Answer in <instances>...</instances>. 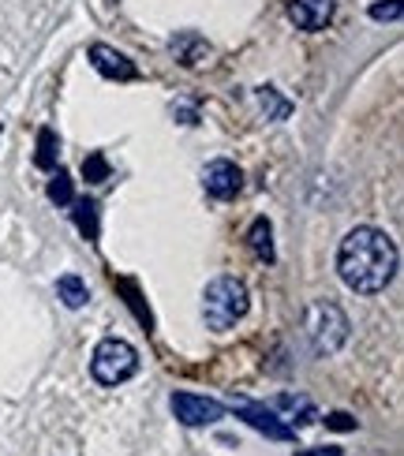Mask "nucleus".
I'll use <instances>...</instances> for the list:
<instances>
[{
    "mask_svg": "<svg viewBox=\"0 0 404 456\" xmlns=\"http://www.w3.org/2000/svg\"><path fill=\"white\" fill-rule=\"evenodd\" d=\"M337 273L359 296L382 292L397 273V243L375 224H359L341 240Z\"/></svg>",
    "mask_w": 404,
    "mask_h": 456,
    "instance_id": "1",
    "label": "nucleus"
},
{
    "mask_svg": "<svg viewBox=\"0 0 404 456\" xmlns=\"http://www.w3.org/2000/svg\"><path fill=\"white\" fill-rule=\"evenodd\" d=\"M247 284L240 277H214L206 284V296H202V318L214 333H228L236 322L247 314Z\"/></svg>",
    "mask_w": 404,
    "mask_h": 456,
    "instance_id": "2",
    "label": "nucleus"
},
{
    "mask_svg": "<svg viewBox=\"0 0 404 456\" xmlns=\"http://www.w3.org/2000/svg\"><path fill=\"white\" fill-rule=\"evenodd\" d=\"M90 370H94V378H98L102 386H120L135 370H139V352H135L128 340L109 337V340H102V345L94 348Z\"/></svg>",
    "mask_w": 404,
    "mask_h": 456,
    "instance_id": "3",
    "label": "nucleus"
},
{
    "mask_svg": "<svg viewBox=\"0 0 404 456\" xmlns=\"http://www.w3.org/2000/svg\"><path fill=\"white\" fill-rule=\"evenodd\" d=\"M307 337H311V348L315 355H330L344 345V337H349V318L337 303H315L311 314H307Z\"/></svg>",
    "mask_w": 404,
    "mask_h": 456,
    "instance_id": "4",
    "label": "nucleus"
},
{
    "mask_svg": "<svg viewBox=\"0 0 404 456\" xmlns=\"http://www.w3.org/2000/svg\"><path fill=\"white\" fill-rule=\"evenodd\" d=\"M169 404L184 427H210V423L225 419V404L210 401V396H199V393H172Z\"/></svg>",
    "mask_w": 404,
    "mask_h": 456,
    "instance_id": "5",
    "label": "nucleus"
},
{
    "mask_svg": "<svg viewBox=\"0 0 404 456\" xmlns=\"http://www.w3.org/2000/svg\"><path fill=\"white\" fill-rule=\"evenodd\" d=\"M202 187H206V195H214V199H236L240 195V187H243V173L233 165V161H210L202 168Z\"/></svg>",
    "mask_w": 404,
    "mask_h": 456,
    "instance_id": "6",
    "label": "nucleus"
},
{
    "mask_svg": "<svg viewBox=\"0 0 404 456\" xmlns=\"http://www.w3.org/2000/svg\"><path fill=\"white\" fill-rule=\"evenodd\" d=\"M90 64L98 75H105V79H117V83H131L135 75V64L128 61L124 53H117L112 45H90Z\"/></svg>",
    "mask_w": 404,
    "mask_h": 456,
    "instance_id": "7",
    "label": "nucleus"
},
{
    "mask_svg": "<svg viewBox=\"0 0 404 456\" xmlns=\"http://www.w3.org/2000/svg\"><path fill=\"white\" fill-rule=\"evenodd\" d=\"M236 411H240V419H247V423H251L255 430H262L266 438H277V442H288V438H293V427H288V423H281L277 415L269 411L266 404H255V401H240V404H236Z\"/></svg>",
    "mask_w": 404,
    "mask_h": 456,
    "instance_id": "8",
    "label": "nucleus"
},
{
    "mask_svg": "<svg viewBox=\"0 0 404 456\" xmlns=\"http://www.w3.org/2000/svg\"><path fill=\"white\" fill-rule=\"evenodd\" d=\"M334 8H337V0H293L288 4V19L300 30H322L334 19Z\"/></svg>",
    "mask_w": 404,
    "mask_h": 456,
    "instance_id": "9",
    "label": "nucleus"
},
{
    "mask_svg": "<svg viewBox=\"0 0 404 456\" xmlns=\"http://www.w3.org/2000/svg\"><path fill=\"white\" fill-rule=\"evenodd\" d=\"M56 296L64 299V307H71V311H79V307H87V299H90V292H87V284L75 277V273H64L61 281H56Z\"/></svg>",
    "mask_w": 404,
    "mask_h": 456,
    "instance_id": "10",
    "label": "nucleus"
},
{
    "mask_svg": "<svg viewBox=\"0 0 404 456\" xmlns=\"http://www.w3.org/2000/svg\"><path fill=\"white\" fill-rule=\"evenodd\" d=\"M274 228H269V221L266 217H259L255 224H251V232H247V240H251V251L262 258V262H274Z\"/></svg>",
    "mask_w": 404,
    "mask_h": 456,
    "instance_id": "11",
    "label": "nucleus"
},
{
    "mask_svg": "<svg viewBox=\"0 0 404 456\" xmlns=\"http://www.w3.org/2000/svg\"><path fill=\"white\" fill-rule=\"evenodd\" d=\"M56 150H61V142H56V131L53 127H42L37 131V168H56Z\"/></svg>",
    "mask_w": 404,
    "mask_h": 456,
    "instance_id": "12",
    "label": "nucleus"
},
{
    "mask_svg": "<svg viewBox=\"0 0 404 456\" xmlns=\"http://www.w3.org/2000/svg\"><path fill=\"white\" fill-rule=\"evenodd\" d=\"M75 224L83 228V236L90 243L98 240V206H94V202H79V206H75Z\"/></svg>",
    "mask_w": 404,
    "mask_h": 456,
    "instance_id": "13",
    "label": "nucleus"
},
{
    "mask_svg": "<svg viewBox=\"0 0 404 456\" xmlns=\"http://www.w3.org/2000/svg\"><path fill=\"white\" fill-rule=\"evenodd\" d=\"M259 102H262V109H269V117H274V120H284V117H288V109H293L288 102L277 98V90H274V86H262V90H259Z\"/></svg>",
    "mask_w": 404,
    "mask_h": 456,
    "instance_id": "14",
    "label": "nucleus"
},
{
    "mask_svg": "<svg viewBox=\"0 0 404 456\" xmlns=\"http://www.w3.org/2000/svg\"><path fill=\"white\" fill-rule=\"evenodd\" d=\"M49 199L61 202V206L71 202V176L64 173V168H56V176H53V183H49Z\"/></svg>",
    "mask_w": 404,
    "mask_h": 456,
    "instance_id": "15",
    "label": "nucleus"
},
{
    "mask_svg": "<svg viewBox=\"0 0 404 456\" xmlns=\"http://www.w3.org/2000/svg\"><path fill=\"white\" fill-rule=\"evenodd\" d=\"M83 173H87V183H102V180L109 176V161H105L102 154H90V158L83 161Z\"/></svg>",
    "mask_w": 404,
    "mask_h": 456,
    "instance_id": "16",
    "label": "nucleus"
},
{
    "mask_svg": "<svg viewBox=\"0 0 404 456\" xmlns=\"http://www.w3.org/2000/svg\"><path fill=\"white\" fill-rule=\"evenodd\" d=\"M371 19H378V23H386V19H390V23H397V19H400V0H386V4H375V8H371Z\"/></svg>",
    "mask_w": 404,
    "mask_h": 456,
    "instance_id": "17",
    "label": "nucleus"
},
{
    "mask_svg": "<svg viewBox=\"0 0 404 456\" xmlns=\"http://www.w3.org/2000/svg\"><path fill=\"white\" fill-rule=\"evenodd\" d=\"M326 427H334V430H352L356 419H352V415H344V411H334L330 419H326Z\"/></svg>",
    "mask_w": 404,
    "mask_h": 456,
    "instance_id": "18",
    "label": "nucleus"
},
{
    "mask_svg": "<svg viewBox=\"0 0 404 456\" xmlns=\"http://www.w3.org/2000/svg\"><path fill=\"white\" fill-rule=\"evenodd\" d=\"M296 456H344L341 449H303V452H296Z\"/></svg>",
    "mask_w": 404,
    "mask_h": 456,
    "instance_id": "19",
    "label": "nucleus"
}]
</instances>
